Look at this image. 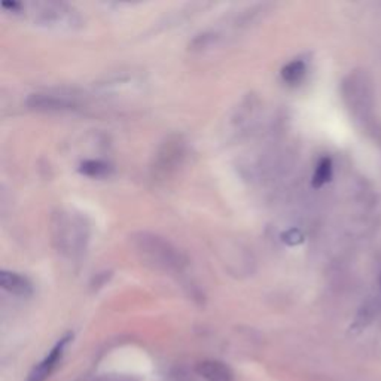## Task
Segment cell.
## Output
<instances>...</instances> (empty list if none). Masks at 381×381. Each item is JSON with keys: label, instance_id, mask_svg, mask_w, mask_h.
Returning <instances> with one entry per match:
<instances>
[{"label": "cell", "instance_id": "cell-1", "mask_svg": "<svg viewBox=\"0 0 381 381\" xmlns=\"http://www.w3.org/2000/svg\"><path fill=\"white\" fill-rule=\"evenodd\" d=\"M131 243L143 261L160 270L182 273L188 265L185 255L161 235L147 231L137 232L131 237Z\"/></svg>", "mask_w": 381, "mask_h": 381}, {"label": "cell", "instance_id": "cell-10", "mask_svg": "<svg viewBox=\"0 0 381 381\" xmlns=\"http://www.w3.org/2000/svg\"><path fill=\"white\" fill-rule=\"evenodd\" d=\"M331 177H332V161L331 158H328V156H324V158H322L316 167L315 176H313V186L319 188L327 182H329Z\"/></svg>", "mask_w": 381, "mask_h": 381}, {"label": "cell", "instance_id": "cell-12", "mask_svg": "<svg viewBox=\"0 0 381 381\" xmlns=\"http://www.w3.org/2000/svg\"><path fill=\"white\" fill-rule=\"evenodd\" d=\"M218 36L213 35V33H203V35H198L193 43H189V48L193 51H200V50H204V48H209L210 45H213L216 42Z\"/></svg>", "mask_w": 381, "mask_h": 381}, {"label": "cell", "instance_id": "cell-2", "mask_svg": "<svg viewBox=\"0 0 381 381\" xmlns=\"http://www.w3.org/2000/svg\"><path fill=\"white\" fill-rule=\"evenodd\" d=\"M51 230L55 248L63 255L75 257L85 251L88 241V225L80 215L70 211L55 213Z\"/></svg>", "mask_w": 381, "mask_h": 381}, {"label": "cell", "instance_id": "cell-5", "mask_svg": "<svg viewBox=\"0 0 381 381\" xmlns=\"http://www.w3.org/2000/svg\"><path fill=\"white\" fill-rule=\"evenodd\" d=\"M27 106L36 110H73L77 107V103L73 98L67 96H57V94H47V93H36L31 94L27 98Z\"/></svg>", "mask_w": 381, "mask_h": 381}, {"label": "cell", "instance_id": "cell-8", "mask_svg": "<svg viewBox=\"0 0 381 381\" xmlns=\"http://www.w3.org/2000/svg\"><path fill=\"white\" fill-rule=\"evenodd\" d=\"M197 371L207 381H234L231 369L227 365H223L222 362H216V361L201 362L197 368Z\"/></svg>", "mask_w": 381, "mask_h": 381}, {"label": "cell", "instance_id": "cell-6", "mask_svg": "<svg viewBox=\"0 0 381 381\" xmlns=\"http://www.w3.org/2000/svg\"><path fill=\"white\" fill-rule=\"evenodd\" d=\"M69 340H70V335H67V337H64L57 345H55L54 349L51 350V353L45 357V359L38 366H35V369H33V371L30 373L27 381H45L47 380L50 377V374L54 371V368L57 366V364L60 362L64 347L67 343H69Z\"/></svg>", "mask_w": 381, "mask_h": 381}, {"label": "cell", "instance_id": "cell-13", "mask_svg": "<svg viewBox=\"0 0 381 381\" xmlns=\"http://www.w3.org/2000/svg\"><path fill=\"white\" fill-rule=\"evenodd\" d=\"M2 8L13 10V13H20V10L24 8V5L20 2H8V0H5V2H2Z\"/></svg>", "mask_w": 381, "mask_h": 381}, {"label": "cell", "instance_id": "cell-7", "mask_svg": "<svg viewBox=\"0 0 381 381\" xmlns=\"http://www.w3.org/2000/svg\"><path fill=\"white\" fill-rule=\"evenodd\" d=\"M0 286L8 290V292L18 297H29L33 292V286L29 282V278L14 271L3 270L0 273Z\"/></svg>", "mask_w": 381, "mask_h": 381}, {"label": "cell", "instance_id": "cell-3", "mask_svg": "<svg viewBox=\"0 0 381 381\" xmlns=\"http://www.w3.org/2000/svg\"><path fill=\"white\" fill-rule=\"evenodd\" d=\"M33 20L39 24L54 29H76L81 26V17L72 6L61 2L31 3Z\"/></svg>", "mask_w": 381, "mask_h": 381}, {"label": "cell", "instance_id": "cell-11", "mask_svg": "<svg viewBox=\"0 0 381 381\" xmlns=\"http://www.w3.org/2000/svg\"><path fill=\"white\" fill-rule=\"evenodd\" d=\"M81 173L87 174V176H91V177H100V176H105L109 173L110 167L109 164L103 163V161H98V160H89V161H85L81 164Z\"/></svg>", "mask_w": 381, "mask_h": 381}, {"label": "cell", "instance_id": "cell-4", "mask_svg": "<svg viewBox=\"0 0 381 381\" xmlns=\"http://www.w3.org/2000/svg\"><path fill=\"white\" fill-rule=\"evenodd\" d=\"M185 142L181 136L167 137L156 152L152 172L156 177H167L177 170V167L182 164L185 158Z\"/></svg>", "mask_w": 381, "mask_h": 381}, {"label": "cell", "instance_id": "cell-9", "mask_svg": "<svg viewBox=\"0 0 381 381\" xmlns=\"http://www.w3.org/2000/svg\"><path fill=\"white\" fill-rule=\"evenodd\" d=\"M307 72V66L306 61H302L299 59L287 63L283 69H282V77L283 81L287 84H298L301 82L302 77L306 76Z\"/></svg>", "mask_w": 381, "mask_h": 381}]
</instances>
